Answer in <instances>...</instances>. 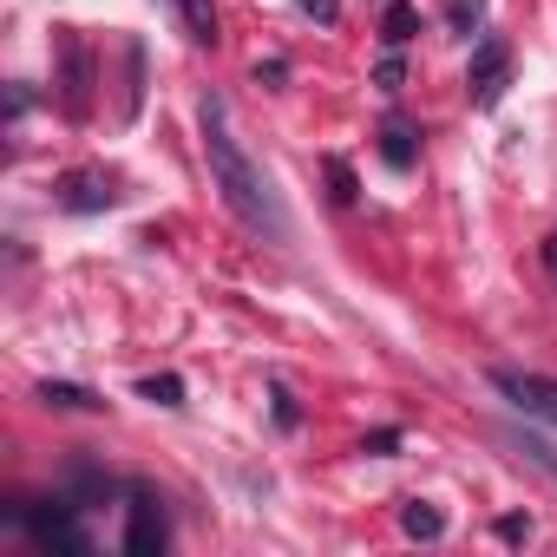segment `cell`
Masks as SVG:
<instances>
[{"mask_svg": "<svg viewBox=\"0 0 557 557\" xmlns=\"http://www.w3.org/2000/svg\"><path fill=\"white\" fill-rule=\"evenodd\" d=\"M197 132H203L210 190L223 197V210H230L249 236H262V243H296V223H289L283 197H275L269 171L243 151V138L230 132V106H223L216 92H203V99H197Z\"/></svg>", "mask_w": 557, "mask_h": 557, "instance_id": "cell-1", "label": "cell"}, {"mask_svg": "<svg viewBox=\"0 0 557 557\" xmlns=\"http://www.w3.org/2000/svg\"><path fill=\"white\" fill-rule=\"evenodd\" d=\"M485 8H492V0H446V27H453L459 40H472V34L485 27Z\"/></svg>", "mask_w": 557, "mask_h": 557, "instance_id": "cell-14", "label": "cell"}, {"mask_svg": "<svg viewBox=\"0 0 557 557\" xmlns=\"http://www.w3.org/2000/svg\"><path fill=\"white\" fill-rule=\"evenodd\" d=\"M505 86H511V40H505V34H485V40L472 47V66H466V99H472V112H492V106L505 99Z\"/></svg>", "mask_w": 557, "mask_h": 557, "instance_id": "cell-4", "label": "cell"}, {"mask_svg": "<svg viewBox=\"0 0 557 557\" xmlns=\"http://www.w3.org/2000/svg\"><path fill=\"white\" fill-rule=\"evenodd\" d=\"M60 106L73 119L92 112V53H86L79 34H60Z\"/></svg>", "mask_w": 557, "mask_h": 557, "instance_id": "cell-7", "label": "cell"}, {"mask_svg": "<svg viewBox=\"0 0 557 557\" xmlns=\"http://www.w3.org/2000/svg\"><path fill=\"white\" fill-rule=\"evenodd\" d=\"M361 453H368V459H394V453H400V426H374V433L361 440Z\"/></svg>", "mask_w": 557, "mask_h": 557, "instance_id": "cell-21", "label": "cell"}, {"mask_svg": "<svg viewBox=\"0 0 557 557\" xmlns=\"http://www.w3.org/2000/svg\"><path fill=\"white\" fill-rule=\"evenodd\" d=\"M269 420L283 426V433H296V426H302V407H296V394H289V387H269Z\"/></svg>", "mask_w": 557, "mask_h": 557, "instance_id": "cell-17", "label": "cell"}, {"mask_svg": "<svg viewBox=\"0 0 557 557\" xmlns=\"http://www.w3.org/2000/svg\"><path fill=\"white\" fill-rule=\"evenodd\" d=\"M374 151H381V164H387V171H400V177H407V171L420 164V132H413L400 112H387V119H381V132H374Z\"/></svg>", "mask_w": 557, "mask_h": 557, "instance_id": "cell-9", "label": "cell"}, {"mask_svg": "<svg viewBox=\"0 0 557 557\" xmlns=\"http://www.w3.org/2000/svg\"><path fill=\"white\" fill-rule=\"evenodd\" d=\"M34 400L53 407V413H99V407H106V400H99L92 387H79V381H40Z\"/></svg>", "mask_w": 557, "mask_h": 557, "instance_id": "cell-10", "label": "cell"}, {"mask_svg": "<svg viewBox=\"0 0 557 557\" xmlns=\"http://www.w3.org/2000/svg\"><path fill=\"white\" fill-rule=\"evenodd\" d=\"M289 79V60H256V86H283Z\"/></svg>", "mask_w": 557, "mask_h": 557, "instance_id": "cell-24", "label": "cell"}, {"mask_svg": "<svg viewBox=\"0 0 557 557\" xmlns=\"http://www.w3.org/2000/svg\"><path fill=\"white\" fill-rule=\"evenodd\" d=\"M492 381V394H505L524 420H544V426H557V381L550 374H524V368H492L485 374Z\"/></svg>", "mask_w": 557, "mask_h": 557, "instance_id": "cell-6", "label": "cell"}, {"mask_svg": "<svg viewBox=\"0 0 557 557\" xmlns=\"http://www.w3.org/2000/svg\"><path fill=\"white\" fill-rule=\"evenodd\" d=\"M296 8H302L309 21H322V27H335V21H342V0H296Z\"/></svg>", "mask_w": 557, "mask_h": 557, "instance_id": "cell-23", "label": "cell"}, {"mask_svg": "<svg viewBox=\"0 0 557 557\" xmlns=\"http://www.w3.org/2000/svg\"><path fill=\"white\" fill-rule=\"evenodd\" d=\"M544 269L557 275V236H544Z\"/></svg>", "mask_w": 557, "mask_h": 557, "instance_id": "cell-25", "label": "cell"}, {"mask_svg": "<svg viewBox=\"0 0 557 557\" xmlns=\"http://www.w3.org/2000/svg\"><path fill=\"white\" fill-rule=\"evenodd\" d=\"M125 550L132 557H164L171 550V511L151 479H125Z\"/></svg>", "mask_w": 557, "mask_h": 557, "instance_id": "cell-3", "label": "cell"}, {"mask_svg": "<svg viewBox=\"0 0 557 557\" xmlns=\"http://www.w3.org/2000/svg\"><path fill=\"white\" fill-rule=\"evenodd\" d=\"M492 531L505 544H531V511H505V518H492Z\"/></svg>", "mask_w": 557, "mask_h": 557, "instance_id": "cell-22", "label": "cell"}, {"mask_svg": "<svg viewBox=\"0 0 557 557\" xmlns=\"http://www.w3.org/2000/svg\"><path fill=\"white\" fill-rule=\"evenodd\" d=\"M511 446H518L531 466H544V472L557 479V446H550V440H537V433H511Z\"/></svg>", "mask_w": 557, "mask_h": 557, "instance_id": "cell-18", "label": "cell"}, {"mask_svg": "<svg viewBox=\"0 0 557 557\" xmlns=\"http://www.w3.org/2000/svg\"><path fill=\"white\" fill-rule=\"evenodd\" d=\"M177 8H184L190 40H197V47H216V8H210V0H177Z\"/></svg>", "mask_w": 557, "mask_h": 557, "instance_id": "cell-15", "label": "cell"}, {"mask_svg": "<svg viewBox=\"0 0 557 557\" xmlns=\"http://www.w3.org/2000/svg\"><path fill=\"white\" fill-rule=\"evenodd\" d=\"M60 492H66L79 511H92V505L125 498V479H119V472H106L99 459H73V466H66V479H60Z\"/></svg>", "mask_w": 557, "mask_h": 557, "instance_id": "cell-8", "label": "cell"}, {"mask_svg": "<svg viewBox=\"0 0 557 557\" xmlns=\"http://www.w3.org/2000/svg\"><path fill=\"white\" fill-rule=\"evenodd\" d=\"M322 171H329V197L348 210V203L361 197V184H355V164H348V158H322Z\"/></svg>", "mask_w": 557, "mask_h": 557, "instance_id": "cell-16", "label": "cell"}, {"mask_svg": "<svg viewBox=\"0 0 557 557\" xmlns=\"http://www.w3.org/2000/svg\"><path fill=\"white\" fill-rule=\"evenodd\" d=\"M400 531H407L413 544H433V537H446V511H440L433 498H407V505H400Z\"/></svg>", "mask_w": 557, "mask_h": 557, "instance_id": "cell-12", "label": "cell"}, {"mask_svg": "<svg viewBox=\"0 0 557 557\" xmlns=\"http://www.w3.org/2000/svg\"><path fill=\"white\" fill-rule=\"evenodd\" d=\"M138 400L177 413V407H184V381H177V374H145V381H138Z\"/></svg>", "mask_w": 557, "mask_h": 557, "instance_id": "cell-13", "label": "cell"}, {"mask_svg": "<svg viewBox=\"0 0 557 557\" xmlns=\"http://www.w3.org/2000/svg\"><path fill=\"white\" fill-rule=\"evenodd\" d=\"M420 8H413V0H387V8H381V47H413L420 40Z\"/></svg>", "mask_w": 557, "mask_h": 557, "instance_id": "cell-11", "label": "cell"}, {"mask_svg": "<svg viewBox=\"0 0 557 557\" xmlns=\"http://www.w3.org/2000/svg\"><path fill=\"white\" fill-rule=\"evenodd\" d=\"M27 112H34V86H27V79H14V86H8V132H21V119H27Z\"/></svg>", "mask_w": 557, "mask_h": 557, "instance_id": "cell-20", "label": "cell"}, {"mask_svg": "<svg viewBox=\"0 0 557 557\" xmlns=\"http://www.w3.org/2000/svg\"><path fill=\"white\" fill-rule=\"evenodd\" d=\"M0 524H14L34 537V550H60V557H92V537L79 524V505L66 492L53 498H8L0 505Z\"/></svg>", "mask_w": 557, "mask_h": 557, "instance_id": "cell-2", "label": "cell"}, {"mask_svg": "<svg viewBox=\"0 0 557 557\" xmlns=\"http://www.w3.org/2000/svg\"><path fill=\"white\" fill-rule=\"evenodd\" d=\"M53 203H60L66 216H99V210L119 203V177H112L106 164H79V171H66V177L53 184Z\"/></svg>", "mask_w": 557, "mask_h": 557, "instance_id": "cell-5", "label": "cell"}, {"mask_svg": "<svg viewBox=\"0 0 557 557\" xmlns=\"http://www.w3.org/2000/svg\"><path fill=\"white\" fill-rule=\"evenodd\" d=\"M374 86H381V92H400V86H407V60H400V47H387V53H381Z\"/></svg>", "mask_w": 557, "mask_h": 557, "instance_id": "cell-19", "label": "cell"}]
</instances>
